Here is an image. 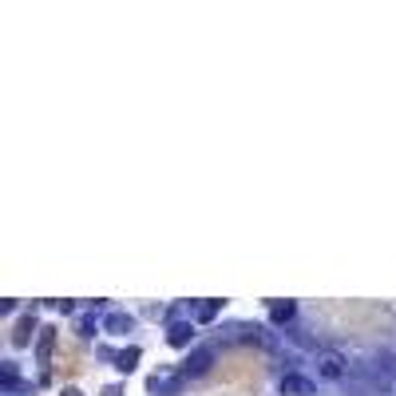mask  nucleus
I'll list each match as a JSON object with an SVG mask.
<instances>
[{
	"mask_svg": "<svg viewBox=\"0 0 396 396\" xmlns=\"http://www.w3.org/2000/svg\"><path fill=\"white\" fill-rule=\"evenodd\" d=\"M317 377L321 380H341L345 377V357H341V353H321V357H317Z\"/></svg>",
	"mask_w": 396,
	"mask_h": 396,
	"instance_id": "f257e3e1",
	"label": "nucleus"
},
{
	"mask_svg": "<svg viewBox=\"0 0 396 396\" xmlns=\"http://www.w3.org/2000/svg\"><path fill=\"white\" fill-rule=\"evenodd\" d=\"M317 384L309 377H301V373H285L282 377V396H313Z\"/></svg>",
	"mask_w": 396,
	"mask_h": 396,
	"instance_id": "f03ea898",
	"label": "nucleus"
},
{
	"mask_svg": "<svg viewBox=\"0 0 396 396\" xmlns=\"http://www.w3.org/2000/svg\"><path fill=\"white\" fill-rule=\"evenodd\" d=\"M167 341H171L174 348H187L190 341H194V321H174L171 329H167Z\"/></svg>",
	"mask_w": 396,
	"mask_h": 396,
	"instance_id": "7ed1b4c3",
	"label": "nucleus"
},
{
	"mask_svg": "<svg viewBox=\"0 0 396 396\" xmlns=\"http://www.w3.org/2000/svg\"><path fill=\"white\" fill-rule=\"evenodd\" d=\"M16 388H24L20 384V368L12 361H0V393H16Z\"/></svg>",
	"mask_w": 396,
	"mask_h": 396,
	"instance_id": "20e7f679",
	"label": "nucleus"
},
{
	"mask_svg": "<svg viewBox=\"0 0 396 396\" xmlns=\"http://www.w3.org/2000/svg\"><path fill=\"white\" fill-rule=\"evenodd\" d=\"M32 333H36V317L24 313V317H20V325H16V333H12V345H16V348L32 345Z\"/></svg>",
	"mask_w": 396,
	"mask_h": 396,
	"instance_id": "39448f33",
	"label": "nucleus"
},
{
	"mask_svg": "<svg viewBox=\"0 0 396 396\" xmlns=\"http://www.w3.org/2000/svg\"><path fill=\"white\" fill-rule=\"evenodd\" d=\"M135 329V317L131 313H107L103 317V333H131Z\"/></svg>",
	"mask_w": 396,
	"mask_h": 396,
	"instance_id": "423d86ee",
	"label": "nucleus"
},
{
	"mask_svg": "<svg viewBox=\"0 0 396 396\" xmlns=\"http://www.w3.org/2000/svg\"><path fill=\"white\" fill-rule=\"evenodd\" d=\"M210 361H214V353H210V348H198V353H190L187 373H190V377H202L206 368H210Z\"/></svg>",
	"mask_w": 396,
	"mask_h": 396,
	"instance_id": "0eeeda50",
	"label": "nucleus"
},
{
	"mask_svg": "<svg viewBox=\"0 0 396 396\" xmlns=\"http://www.w3.org/2000/svg\"><path fill=\"white\" fill-rule=\"evenodd\" d=\"M293 313H298V305H293V301H273V305H269V321H273V325H285Z\"/></svg>",
	"mask_w": 396,
	"mask_h": 396,
	"instance_id": "6e6552de",
	"label": "nucleus"
},
{
	"mask_svg": "<svg viewBox=\"0 0 396 396\" xmlns=\"http://www.w3.org/2000/svg\"><path fill=\"white\" fill-rule=\"evenodd\" d=\"M52 345H56V329H40V345H36V357H40V364H48V357H52Z\"/></svg>",
	"mask_w": 396,
	"mask_h": 396,
	"instance_id": "1a4fd4ad",
	"label": "nucleus"
},
{
	"mask_svg": "<svg viewBox=\"0 0 396 396\" xmlns=\"http://www.w3.org/2000/svg\"><path fill=\"white\" fill-rule=\"evenodd\" d=\"M115 364H119V368H123V373H131V368H135V364H139V348H123V353H119V357H115Z\"/></svg>",
	"mask_w": 396,
	"mask_h": 396,
	"instance_id": "9d476101",
	"label": "nucleus"
},
{
	"mask_svg": "<svg viewBox=\"0 0 396 396\" xmlns=\"http://www.w3.org/2000/svg\"><path fill=\"white\" fill-rule=\"evenodd\" d=\"M218 309H222V301H202V305H198V321H214Z\"/></svg>",
	"mask_w": 396,
	"mask_h": 396,
	"instance_id": "9b49d317",
	"label": "nucleus"
},
{
	"mask_svg": "<svg viewBox=\"0 0 396 396\" xmlns=\"http://www.w3.org/2000/svg\"><path fill=\"white\" fill-rule=\"evenodd\" d=\"M92 329H95V317H79L76 333H79V337H83V341H87V337H92Z\"/></svg>",
	"mask_w": 396,
	"mask_h": 396,
	"instance_id": "f8f14e48",
	"label": "nucleus"
},
{
	"mask_svg": "<svg viewBox=\"0 0 396 396\" xmlns=\"http://www.w3.org/2000/svg\"><path fill=\"white\" fill-rule=\"evenodd\" d=\"M4 313H12V301H0V317Z\"/></svg>",
	"mask_w": 396,
	"mask_h": 396,
	"instance_id": "ddd939ff",
	"label": "nucleus"
},
{
	"mask_svg": "<svg viewBox=\"0 0 396 396\" xmlns=\"http://www.w3.org/2000/svg\"><path fill=\"white\" fill-rule=\"evenodd\" d=\"M103 396H123V393H119V388H115V384H111V388H103Z\"/></svg>",
	"mask_w": 396,
	"mask_h": 396,
	"instance_id": "4468645a",
	"label": "nucleus"
},
{
	"mask_svg": "<svg viewBox=\"0 0 396 396\" xmlns=\"http://www.w3.org/2000/svg\"><path fill=\"white\" fill-rule=\"evenodd\" d=\"M60 396H83V393H79V388H63Z\"/></svg>",
	"mask_w": 396,
	"mask_h": 396,
	"instance_id": "2eb2a0df",
	"label": "nucleus"
}]
</instances>
